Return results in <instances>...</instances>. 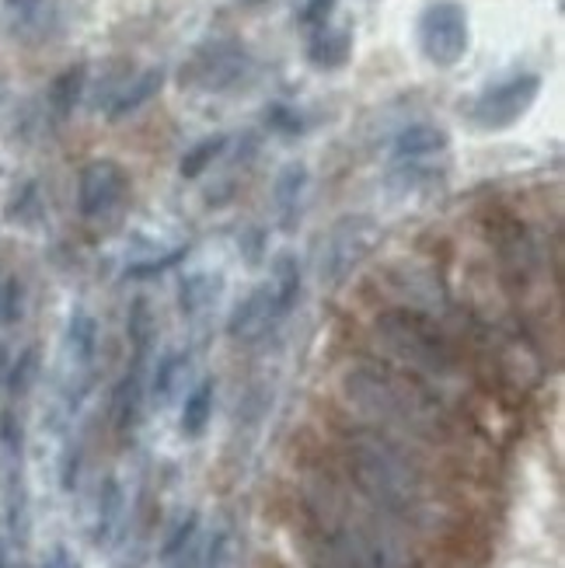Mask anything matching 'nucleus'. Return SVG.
<instances>
[{
	"mask_svg": "<svg viewBox=\"0 0 565 568\" xmlns=\"http://www.w3.org/2000/svg\"><path fill=\"white\" fill-rule=\"evenodd\" d=\"M381 244V224L366 213H346L325 231L317 244V280L325 286H342L356 268L377 252Z\"/></svg>",
	"mask_w": 565,
	"mask_h": 568,
	"instance_id": "20e7f679",
	"label": "nucleus"
},
{
	"mask_svg": "<svg viewBox=\"0 0 565 568\" xmlns=\"http://www.w3.org/2000/svg\"><path fill=\"white\" fill-rule=\"evenodd\" d=\"M283 314H280V307H276V293H273V283H259L244 301L231 311V317H228V335L234 338V342H255V338H262L269 328L276 325Z\"/></svg>",
	"mask_w": 565,
	"mask_h": 568,
	"instance_id": "1a4fd4ad",
	"label": "nucleus"
},
{
	"mask_svg": "<svg viewBox=\"0 0 565 568\" xmlns=\"http://www.w3.org/2000/svg\"><path fill=\"white\" fill-rule=\"evenodd\" d=\"M143 374H147V356H133L130 369L122 374V381L112 390V426L119 436H130L140 423V408L147 394Z\"/></svg>",
	"mask_w": 565,
	"mask_h": 568,
	"instance_id": "f8f14e48",
	"label": "nucleus"
},
{
	"mask_svg": "<svg viewBox=\"0 0 565 568\" xmlns=\"http://www.w3.org/2000/svg\"><path fill=\"white\" fill-rule=\"evenodd\" d=\"M8 366H11V349H8V342H0V384L8 377Z\"/></svg>",
	"mask_w": 565,
	"mask_h": 568,
	"instance_id": "e433bc0d",
	"label": "nucleus"
},
{
	"mask_svg": "<svg viewBox=\"0 0 565 568\" xmlns=\"http://www.w3.org/2000/svg\"><path fill=\"white\" fill-rule=\"evenodd\" d=\"M78 475H81V450L70 443V447L63 450V457H60V488L63 491L78 488Z\"/></svg>",
	"mask_w": 565,
	"mask_h": 568,
	"instance_id": "2f4dec72",
	"label": "nucleus"
},
{
	"mask_svg": "<svg viewBox=\"0 0 565 568\" xmlns=\"http://www.w3.org/2000/svg\"><path fill=\"white\" fill-rule=\"evenodd\" d=\"M537 94H542V78L537 73H517V78L500 81L493 88H485L475 105H472V122L485 133H500L517 126V122L534 109Z\"/></svg>",
	"mask_w": 565,
	"mask_h": 568,
	"instance_id": "0eeeda50",
	"label": "nucleus"
},
{
	"mask_svg": "<svg viewBox=\"0 0 565 568\" xmlns=\"http://www.w3.org/2000/svg\"><path fill=\"white\" fill-rule=\"evenodd\" d=\"M252 70V53L241 39H210L195 45L179 70V84L195 94H224Z\"/></svg>",
	"mask_w": 565,
	"mask_h": 568,
	"instance_id": "39448f33",
	"label": "nucleus"
},
{
	"mask_svg": "<svg viewBox=\"0 0 565 568\" xmlns=\"http://www.w3.org/2000/svg\"><path fill=\"white\" fill-rule=\"evenodd\" d=\"M213 402H216V381L213 377H206L192 387V394L182 405V418H179V429L185 439H200L206 433L210 418H213Z\"/></svg>",
	"mask_w": 565,
	"mask_h": 568,
	"instance_id": "6ab92c4d",
	"label": "nucleus"
},
{
	"mask_svg": "<svg viewBox=\"0 0 565 568\" xmlns=\"http://www.w3.org/2000/svg\"><path fill=\"white\" fill-rule=\"evenodd\" d=\"M0 568H11V561H8V540L0 537Z\"/></svg>",
	"mask_w": 565,
	"mask_h": 568,
	"instance_id": "58836bf2",
	"label": "nucleus"
},
{
	"mask_svg": "<svg viewBox=\"0 0 565 568\" xmlns=\"http://www.w3.org/2000/svg\"><path fill=\"white\" fill-rule=\"evenodd\" d=\"M161 88H164V70L161 67H151V70L137 73V78L127 81V88L115 94V102L109 105V119L119 122V119L140 112L147 102H154V98L161 94Z\"/></svg>",
	"mask_w": 565,
	"mask_h": 568,
	"instance_id": "f3484780",
	"label": "nucleus"
},
{
	"mask_svg": "<svg viewBox=\"0 0 565 568\" xmlns=\"http://www.w3.org/2000/svg\"><path fill=\"white\" fill-rule=\"evenodd\" d=\"M265 126L280 136H301L304 133V115L293 105H273L265 112Z\"/></svg>",
	"mask_w": 565,
	"mask_h": 568,
	"instance_id": "c756f323",
	"label": "nucleus"
},
{
	"mask_svg": "<svg viewBox=\"0 0 565 568\" xmlns=\"http://www.w3.org/2000/svg\"><path fill=\"white\" fill-rule=\"evenodd\" d=\"M0 450H4L8 464H21L24 457V426L14 408L0 412Z\"/></svg>",
	"mask_w": 565,
	"mask_h": 568,
	"instance_id": "cd10ccee",
	"label": "nucleus"
},
{
	"mask_svg": "<svg viewBox=\"0 0 565 568\" xmlns=\"http://www.w3.org/2000/svg\"><path fill=\"white\" fill-rule=\"evenodd\" d=\"M0 98H4V84H0Z\"/></svg>",
	"mask_w": 565,
	"mask_h": 568,
	"instance_id": "ea45409f",
	"label": "nucleus"
},
{
	"mask_svg": "<svg viewBox=\"0 0 565 568\" xmlns=\"http://www.w3.org/2000/svg\"><path fill=\"white\" fill-rule=\"evenodd\" d=\"M84 91H88V67L84 63H73V67L60 70L46 91V105H49V112H53V119H70L73 109L81 105Z\"/></svg>",
	"mask_w": 565,
	"mask_h": 568,
	"instance_id": "dca6fc26",
	"label": "nucleus"
},
{
	"mask_svg": "<svg viewBox=\"0 0 565 568\" xmlns=\"http://www.w3.org/2000/svg\"><path fill=\"white\" fill-rule=\"evenodd\" d=\"M228 143H231L228 133H216V136H206V140H200V143H192L189 151H185V158L179 161V175H182V179H200L216 158H224Z\"/></svg>",
	"mask_w": 565,
	"mask_h": 568,
	"instance_id": "393cba45",
	"label": "nucleus"
},
{
	"mask_svg": "<svg viewBox=\"0 0 565 568\" xmlns=\"http://www.w3.org/2000/svg\"><path fill=\"white\" fill-rule=\"evenodd\" d=\"M220 293H224V276L220 273H189L179 283V311L185 317H200L216 304Z\"/></svg>",
	"mask_w": 565,
	"mask_h": 568,
	"instance_id": "a211bd4d",
	"label": "nucleus"
},
{
	"mask_svg": "<svg viewBox=\"0 0 565 568\" xmlns=\"http://www.w3.org/2000/svg\"><path fill=\"white\" fill-rule=\"evenodd\" d=\"M195 568H238V537L231 527H220L210 545L200 551V565Z\"/></svg>",
	"mask_w": 565,
	"mask_h": 568,
	"instance_id": "a878e982",
	"label": "nucleus"
},
{
	"mask_svg": "<svg viewBox=\"0 0 565 568\" xmlns=\"http://www.w3.org/2000/svg\"><path fill=\"white\" fill-rule=\"evenodd\" d=\"M63 353H67V363L73 366V374L88 377V369L98 356V317L91 311H73L67 317Z\"/></svg>",
	"mask_w": 565,
	"mask_h": 568,
	"instance_id": "4468645a",
	"label": "nucleus"
},
{
	"mask_svg": "<svg viewBox=\"0 0 565 568\" xmlns=\"http://www.w3.org/2000/svg\"><path fill=\"white\" fill-rule=\"evenodd\" d=\"M195 534H200V513L189 509L182 520L171 527V534L164 537V545H161V561H171V558H179L182 551H189L195 545Z\"/></svg>",
	"mask_w": 565,
	"mask_h": 568,
	"instance_id": "bb28decb",
	"label": "nucleus"
},
{
	"mask_svg": "<svg viewBox=\"0 0 565 568\" xmlns=\"http://www.w3.org/2000/svg\"><path fill=\"white\" fill-rule=\"evenodd\" d=\"M185 369H189V353H168V356L158 359L154 374H151V398L158 405H168L171 398H175Z\"/></svg>",
	"mask_w": 565,
	"mask_h": 568,
	"instance_id": "4be33fe9",
	"label": "nucleus"
},
{
	"mask_svg": "<svg viewBox=\"0 0 565 568\" xmlns=\"http://www.w3.org/2000/svg\"><path fill=\"white\" fill-rule=\"evenodd\" d=\"M122 513H127V491H122L119 478H102L94 496V524H91V540L98 548H109L119 527H122Z\"/></svg>",
	"mask_w": 565,
	"mask_h": 568,
	"instance_id": "ddd939ff",
	"label": "nucleus"
},
{
	"mask_svg": "<svg viewBox=\"0 0 565 568\" xmlns=\"http://www.w3.org/2000/svg\"><path fill=\"white\" fill-rule=\"evenodd\" d=\"M39 369H42V356H39V345H24L18 356H11L8 366V377H4V390L11 398H24L36 381H39Z\"/></svg>",
	"mask_w": 565,
	"mask_h": 568,
	"instance_id": "5701e85b",
	"label": "nucleus"
},
{
	"mask_svg": "<svg viewBox=\"0 0 565 568\" xmlns=\"http://www.w3.org/2000/svg\"><path fill=\"white\" fill-rule=\"evenodd\" d=\"M346 394L363 412H371L387 423H398L408 429H436L440 412L430 394L391 369L381 366H356L346 374Z\"/></svg>",
	"mask_w": 565,
	"mask_h": 568,
	"instance_id": "f03ea898",
	"label": "nucleus"
},
{
	"mask_svg": "<svg viewBox=\"0 0 565 568\" xmlns=\"http://www.w3.org/2000/svg\"><path fill=\"white\" fill-rule=\"evenodd\" d=\"M127 335H130V345H133V356H147V359H151L158 325H154V311H151V304H147V296H137V301L130 304Z\"/></svg>",
	"mask_w": 565,
	"mask_h": 568,
	"instance_id": "b1692460",
	"label": "nucleus"
},
{
	"mask_svg": "<svg viewBox=\"0 0 565 568\" xmlns=\"http://www.w3.org/2000/svg\"><path fill=\"white\" fill-rule=\"evenodd\" d=\"M24 314V283L18 276L0 280V325H18Z\"/></svg>",
	"mask_w": 565,
	"mask_h": 568,
	"instance_id": "c85d7f7f",
	"label": "nucleus"
},
{
	"mask_svg": "<svg viewBox=\"0 0 565 568\" xmlns=\"http://www.w3.org/2000/svg\"><path fill=\"white\" fill-rule=\"evenodd\" d=\"M350 57H353V32L350 29H329V24L314 29L311 42H307L311 67H317V70H339V67L350 63Z\"/></svg>",
	"mask_w": 565,
	"mask_h": 568,
	"instance_id": "2eb2a0df",
	"label": "nucleus"
},
{
	"mask_svg": "<svg viewBox=\"0 0 565 568\" xmlns=\"http://www.w3.org/2000/svg\"><path fill=\"white\" fill-rule=\"evenodd\" d=\"M374 335L398 363L423 369V374H451L454 349L426 314L415 307H395L374 317Z\"/></svg>",
	"mask_w": 565,
	"mask_h": 568,
	"instance_id": "7ed1b4c3",
	"label": "nucleus"
},
{
	"mask_svg": "<svg viewBox=\"0 0 565 568\" xmlns=\"http://www.w3.org/2000/svg\"><path fill=\"white\" fill-rule=\"evenodd\" d=\"M350 471L360 481V488L371 496L377 506H384L387 513H415L423 506V478L420 471L381 439H353L350 443Z\"/></svg>",
	"mask_w": 565,
	"mask_h": 568,
	"instance_id": "f257e3e1",
	"label": "nucleus"
},
{
	"mask_svg": "<svg viewBox=\"0 0 565 568\" xmlns=\"http://www.w3.org/2000/svg\"><path fill=\"white\" fill-rule=\"evenodd\" d=\"M42 568H78V565H73V558H70V551H67L63 545H57L53 551L46 555Z\"/></svg>",
	"mask_w": 565,
	"mask_h": 568,
	"instance_id": "72a5a7b5",
	"label": "nucleus"
},
{
	"mask_svg": "<svg viewBox=\"0 0 565 568\" xmlns=\"http://www.w3.org/2000/svg\"><path fill=\"white\" fill-rule=\"evenodd\" d=\"M307 185H311V171H307L304 161H290V164L280 168V175L273 182V206H276L283 231H297Z\"/></svg>",
	"mask_w": 565,
	"mask_h": 568,
	"instance_id": "9b49d317",
	"label": "nucleus"
},
{
	"mask_svg": "<svg viewBox=\"0 0 565 568\" xmlns=\"http://www.w3.org/2000/svg\"><path fill=\"white\" fill-rule=\"evenodd\" d=\"M130 195V175L119 161H88L78 175V213L84 220H109Z\"/></svg>",
	"mask_w": 565,
	"mask_h": 568,
	"instance_id": "6e6552de",
	"label": "nucleus"
},
{
	"mask_svg": "<svg viewBox=\"0 0 565 568\" xmlns=\"http://www.w3.org/2000/svg\"><path fill=\"white\" fill-rule=\"evenodd\" d=\"M4 4H8L14 14H36L42 0H4Z\"/></svg>",
	"mask_w": 565,
	"mask_h": 568,
	"instance_id": "c9c22d12",
	"label": "nucleus"
},
{
	"mask_svg": "<svg viewBox=\"0 0 565 568\" xmlns=\"http://www.w3.org/2000/svg\"><path fill=\"white\" fill-rule=\"evenodd\" d=\"M335 4L339 0H307L304 11H301V24H307V29H322V24H329Z\"/></svg>",
	"mask_w": 565,
	"mask_h": 568,
	"instance_id": "473e14b6",
	"label": "nucleus"
},
{
	"mask_svg": "<svg viewBox=\"0 0 565 568\" xmlns=\"http://www.w3.org/2000/svg\"><path fill=\"white\" fill-rule=\"evenodd\" d=\"M238 4H241L244 11H262V8H269V4H276V0H238Z\"/></svg>",
	"mask_w": 565,
	"mask_h": 568,
	"instance_id": "4c0bfd02",
	"label": "nucleus"
},
{
	"mask_svg": "<svg viewBox=\"0 0 565 568\" xmlns=\"http://www.w3.org/2000/svg\"><path fill=\"white\" fill-rule=\"evenodd\" d=\"M185 255H189V248H175V252H168L164 258H147V262H137V265H130V268H127V280H151V276L164 273V268L179 265Z\"/></svg>",
	"mask_w": 565,
	"mask_h": 568,
	"instance_id": "7c9ffc66",
	"label": "nucleus"
},
{
	"mask_svg": "<svg viewBox=\"0 0 565 568\" xmlns=\"http://www.w3.org/2000/svg\"><path fill=\"white\" fill-rule=\"evenodd\" d=\"M451 146V136L444 126H436V122H412L405 126L395 143H391V161L395 164H426L440 154H447Z\"/></svg>",
	"mask_w": 565,
	"mask_h": 568,
	"instance_id": "9d476101",
	"label": "nucleus"
},
{
	"mask_svg": "<svg viewBox=\"0 0 565 568\" xmlns=\"http://www.w3.org/2000/svg\"><path fill=\"white\" fill-rule=\"evenodd\" d=\"M269 283H273V293H276V307L280 314L286 317L293 307H297V296H301V283H304V273H301V262L293 252H280L273 258V276H269Z\"/></svg>",
	"mask_w": 565,
	"mask_h": 568,
	"instance_id": "aec40b11",
	"label": "nucleus"
},
{
	"mask_svg": "<svg viewBox=\"0 0 565 568\" xmlns=\"http://www.w3.org/2000/svg\"><path fill=\"white\" fill-rule=\"evenodd\" d=\"M415 39H420V53L426 57V63L440 70L457 67L472 49L468 11H464V4H457V0H433L420 14Z\"/></svg>",
	"mask_w": 565,
	"mask_h": 568,
	"instance_id": "423d86ee",
	"label": "nucleus"
},
{
	"mask_svg": "<svg viewBox=\"0 0 565 568\" xmlns=\"http://www.w3.org/2000/svg\"><path fill=\"white\" fill-rule=\"evenodd\" d=\"M8 220L14 227H39L42 224V216H46V195H42V185L36 179L29 182H21L14 192H11V200L4 206Z\"/></svg>",
	"mask_w": 565,
	"mask_h": 568,
	"instance_id": "412c9836",
	"label": "nucleus"
},
{
	"mask_svg": "<svg viewBox=\"0 0 565 568\" xmlns=\"http://www.w3.org/2000/svg\"><path fill=\"white\" fill-rule=\"evenodd\" d=\"M21 568H29V565H21Z\"/></svg>",
	"mask_w": 565,
	"mask_h": 568,
	"instance_id": "a19ab883",
	"label": "nucleus"
},
{
	"mask_svg": "<svg viewBox=\"0 0 565 568\" xmlns=\"http://www.w3.org/2000/svg\"><path fill=\"white\" fill-rule=\"evenodd\" d=\"M195 565H200V551H195V545L189 551H182L179 558L168 561V568H195Z\"/></svg>",
	"mask_w": 565,
	"mask_h": 568,
	"instance_id": "f704fd0d",
	"label": "nucleus"
}]
</instances>
